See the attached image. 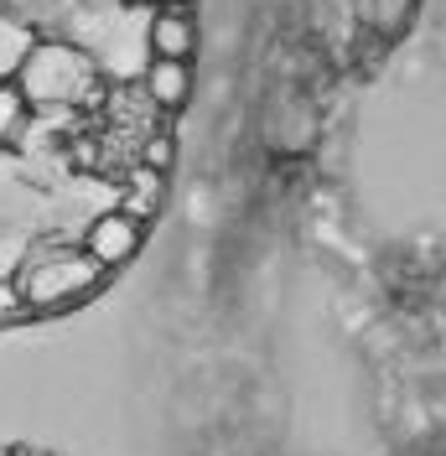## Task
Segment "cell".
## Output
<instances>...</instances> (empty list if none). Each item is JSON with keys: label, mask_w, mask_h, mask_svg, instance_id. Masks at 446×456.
<instances>
[{"label": "cell", "mask_w": 446, "mask_h": 456, "mask_svg": "<svg viewBox=\"0 0 446 456\" xmlns=\"http://www.w3.org/2000/svg\"><path fill=\"white\" fill-rule=\"evenodd\" d=\"M31 99L21 94V84L16 78H0V145L5 141H16L21 130H27V119H31Z\"/></svg>", "instance_id": "obj_8"}, {"label": "cell", "mask_w": 446, "mask_h": 456, "mask_svg": "<svg viewBox=\"0 0 446 456\" xmlns=\"http://www.w3.org/2000/svg\"><path fill=\"white\" fill-rule=\"evenodd\" d=\"M171 156H177L171 135L151 130V135H145V145H140V161H145V167H161V171H167V167H171Z\"/></svg>", "instance_id": "obj_11"}, {"label": "cell", "mask_w": 446, "mask_h": 456, "mask_svg": "<svg viewBox=\"0 0 446 456\" xmlns=\"http://www.w3.org/2000/svg\"><path fill=\"white\" fill-rule=\"evenodd\" d=\"M140 239H145V224L130 218L125 208H110V213H99L94 224L84 228V249L104 270H120V265H130L140 255Z\"/></svg>", "instance_id": "obj_3"}, {"label": "cell", "mask_w": 446, "mask_h": 456, "mask_svg": "<svg viewBox=\"0 0 446 456\" xmlns=\"http://www.w3.org/2000/svg\"><path fill=\"white\" fill-rule=\"evenodd\" d=\"M21 316H31L21 285H16V275H0V327H16Z\"/></svg>", "instance_id": "obj_10"}, {"label": "cell", "mask_w": 446, "mask_h": 456, "mask_svg": "<svg viewBox=\"0 0 446 456\" xmlns=\"http://www.w3.org/2000/svg\"><path fill=\"white\" fill-rule=\"evenodd\" d=\"M145 94L156 99V110H182L187 99H193V68H187V57H151L145 62Z\"/></svg>", "instance_id": "obj_4"}, {"label": "cell", "mask_w": 446, "mask_h": 456, "mask_svg": "<svg viewBox=\"0 0 446 456\" xmlns=\"http://www.w3.org/2000/svg\"><path fill=\"white\" fill-rule=\"evenodd\" d=\"M37 42H42V37H37V27H31L27 16H16V11L0 5V78H16Z\"/></svg>", "instance_id": "obj_7"}, {"label": "cell", "mask_w": 446, "mask_h": 456, "mask_svg": "<svg viewBox=\"0 0 446 456\" xmlns=\"http://www.w3.org/2000/svg\"><path fill=\"white\" fill-rule=\"evenodd\" d=\"M161 202H167V171L161 167H130V176L120 182V208L140 218V224H151L156 213H161Z\"/></svg>", "instance_id": "obj_5"}, {"label": "cell", "mask_w": 446, "mask_h": 456, "mask_svg": "<svg viewBox=\"0 0 446 456\" xmlns=\"http://www.w3.org/2000/svg\"><path fill=\"white\" fill-rule=\"evenodd\" d=\"M197 47V27H193V11L182 5H161L151 16V53L156 57H193Z\"/></svg>", "instance_id": "obj_6"}, {"label": "cell", "mask_w": 446, "mask_h": 456, "mask_svg": "<svg viewBox=\"0 0 446 456\" xmlns=\"http://www.w3.org/2000/svg\"><path fill=\"white\" fill-rule=\"evenodd\" d=\"M99 275H104V265L84 244H68V239H42V244L21 249V265H16V285H21L31 312L73 306L78 296L99 285Z\"/></svg>", "instance_id": "obj_1"}, {"label": "cell", "mask_w": 446, "mask_h": 456, "mask_svg": "<svg viewBox=\"0 0 446 456\" xmlns=\"http://www.w3.org/2000/svg\"><path fill=\"white\" fill-rule=\"evenodd\" d=\"M363 21L379 31V37H394V31L410 21V11H416V0H359Z\"/></svg>", "instance_id": "obj_9"}, {"label": "cell", "mask_w": 446, "mask_h": 456, "mask_svg": "<svg viewBox=\"0 0 446 456\" xmlns=\"http://www.w3.org/2000/svg\"><path fill=\"white\" fill-rule=\"evenodd\" d=\"M21 94L31 99V110H78V104H94L99 99V62L78 47V42H37L31 57L16 73Z\"/></svg>", "instance_id": "obj_2"}]
</instances>
